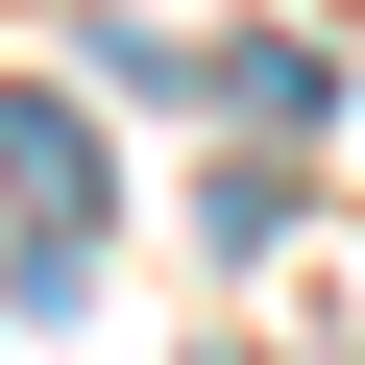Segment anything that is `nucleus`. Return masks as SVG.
<instances>
[{
  "instance_id": "obj_1",
  "label": "nucleus",
  "mask_w": 365,
  "mask_h": 365,
  "mask_svg": "<svg viewBox=\"0 0 365 365\" xmlns=\"http://www.w3.org/2000/svg\"><path fill=\"white\" fill-rule=\"evenodd\" d=\"M0 195H25V292H73V244H98V146H73V98H0Z\"/></svg>"
}]
</instances>
